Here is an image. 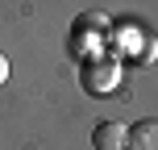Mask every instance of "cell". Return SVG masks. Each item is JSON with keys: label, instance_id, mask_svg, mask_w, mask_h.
<instances>
[{"label": "cell", "instance_id": "cell-3", "mask_svg": "<svg viewBox=\"0 0 158 150\" xmlns=\"http://www.w3.org/2000/svg\"><path fill=\"white\" fill-rule=\"evenodd\" d=\"M4 79H8V58L0 54V84H4Z\"/></svg>", "mask_w": 158, "mask_h": 150}, {"label": "cell", "instance_id": "cell-1", "mask_svg": "<svg viewBox=\"0 0 158 150\" xmlns=\"http://www.w3.org/2000/svg\"><path fill=\"white\" fill-rule=\"evenodd\" d=\"M125 142H129V129L121 121H100L92 129V146L96 150H125Z\"/></svg>", "mask_w": 158, "mask_h": 150}, {"label": "cell", "instance_id": "cell-2", "mask_svg": "<svg viewBox=\"0 0 158 150\" xmlns=\"http://www.w3.org/2000/svg\"><path fill=\"white\" fill-rule=\"evenodd\" d=\"M129 150H158V121H137L129 129Z\"/></svg>", "mask_w": 158, "mask_h": 150}]
</instances>
